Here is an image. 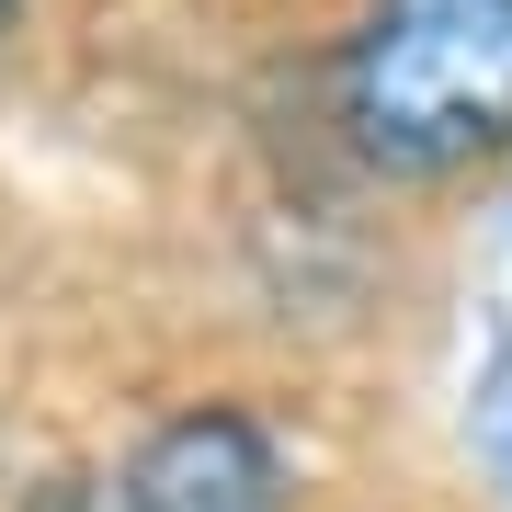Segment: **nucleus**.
Masks as SVG:
<instances>
[{"mask_svg": "<svg viewBox=\"0 0 512 512\" xmlns=\"http://www.w3.org/2000/svg\"><path fill=\"white\" fill-rule=\"evenodd\" d=\"M319 114L342 160L399 194L512 171V0H342Z\"/></svg>", "mask_w": 512, "mask_h": 512, "instance_id": "obj_1", "label": "nucleus"}, {"mask_svg": "<svg viewBox=\"0 0 512 512\" xmlns=\"http://www.w3.org/2000/svg\"><path fill=\"white\" fill-rule=\"evenodd\" d=\"M114 512H285V444L262 410L194 399L114 467Z\"/></svg>", "mask_w": 512, "mask_h": 512, "instance_id": "obj_2", "label": "nucleus"}, {"mask_svg": "<svg viewBox=\"0 0 512 512\" xmlns=\"http://www.w3.org/2000/svg\"><path fill=\"white\" fill-rule=\"evenodd\" d=\"M467 433H478V456H490L512 478V342H490V376H478V410H467Z\"/></svg>", "mask_w": 512, "mask_h": 512, "instance_id": "obj_3", "label": "nucleus"}, {"mask_svg": "<svg viewBox=\"0 0 512 512\" xmlns=\"http://www.w3.org/2000/svg\"><path fill=\"white\" fill-rule=\"evenodd\" d=\"M12 23H23V0H0V35H12Z\"/></svg>", "mask_w": 512, "mask_h": 512, "instance_id": "obj_4", "label": "nucleus"}]
</instances>
